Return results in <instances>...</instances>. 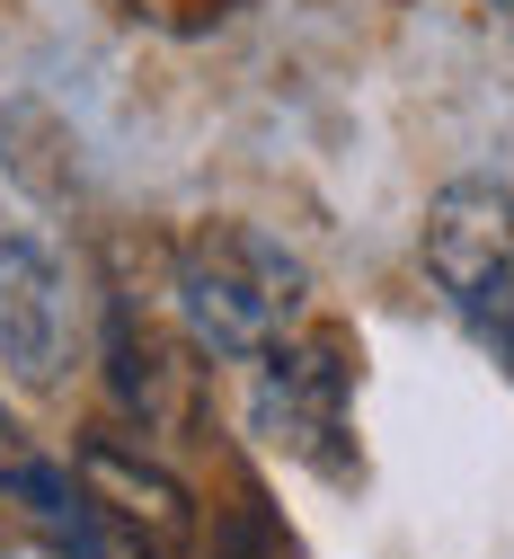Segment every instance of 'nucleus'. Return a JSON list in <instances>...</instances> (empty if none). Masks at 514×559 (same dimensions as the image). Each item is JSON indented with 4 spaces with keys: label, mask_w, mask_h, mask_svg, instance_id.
<instances>
[{
    "label": "nucleus",
    "mask_w": 514,
    "mask_h": 559,
    "mask_svg": "<svg viewBox=\"0 0 514 559\" xmlns=\"http://www.w3.org/2000/svg\"><path fill=\"white\" fill-rule=\"evenodd\" d=\"M169 294H178V320H187V337L204 346V356L249 365V356H266V346L302 320L311 275L258 223H195L178 240Z\"/></svg>",
    "instance_id": "1"
},
{
    "label": "nucleus",
    "mask_w": 514,
    "mask_h": 559,
    "mask_svg": "<svg viewBox=\"0 0 514 559\" xmlns=\"http://www.w3.org/2000/svg\"><path fill=\"white\" fill-rule=\"evenodd\" d=\"M258 365V391H249V427L320 479H355V373H363V346L355 329L320 320V329H284Z\"/></svg>",
    "instance_id": "2"
},
{
    "label": "nucleus",
    "mask_w": 514,
    "mask_h": 559,
    "mask_svg": "<svg viewBox=\"0 0 514 559\" xmlns=\"http://www.w3.org/2000/svg\"><path fill=\"white\" fill-rule=\"evenodd\" d=\"M71 479H81V498H89L98 533L124 542L133 559H187L195 533H204V515H195V498H187V479L160 471L152 453L116 444V436H81V453H71Z\"/></svg>",
    "instance_id": "3"
},
{
    "label": "nucleus",
    "mask_w": 514,
    "mask_h": 559,
    "mask_svg": "<svg viewBox=\"0 0 514 559\" xmlns=\"http://www.w3.org/2000/svg\"><path fill=\"white\" fill-rule=\"evenodd\" d=\"M81 346V294L45 240H0V373L19 391H53Z\"/></svg>",
    "instance_id": "4"
},
{
    "label": "nucleus",
    "mask_w": 514,
    "mask_h": 559,
    "mask_svg": "<svg viewBox=\"0 0 514 559\" xmlns=\"http://www.w3.org/2000/svg\"><path fill=\"white\" fill-rule=\"evenodd\" d=\"M426 275L444 285V302L470 320L488 294L514 285V187L497 178H453L426 204Z\"/></svg>",
    "instance_id": "5"
},
{
    "label": "nucleus",
    "mask_w": 514,
    "mask_h": 559,
    "mask_svg": "<svg viewBox=\"0 0 514 559\" xmlns=\"http://www.w3.org/2000/svg\"><path fill=\"white\" fill-rule=\"evenodd\" d=\"M0 488L19 498V515L36 524V542L53 559H107V533H98V515L81 498V479H71V462H10Z\"/></svg>",
    "instance_id": "6"
},
{
    "label": "nucleus",
    "mask_w": 514,
    "mask_h": 559,
    "mask_svg": "<svg viewBox=\"0 0 514 559\" xmlns=\"http://www.w3.org/2000/svg\"><path fill=\"white\" fill-rule=\"evenodd\" d=\"M107 365H116V400L133 417H160L169 408V356H160V337L152 329H133V311H116V337H107Z\"/></svg>",
    "instance_id": "7"
},
{
    "label": "nucleus",
    "mask_w": 514,
    "mask_h": 559,
    "mask_svg": "<svg viewBox=\"0 0 514 559\" xmlns=\"http://www.w3.org/2000/svg\"><path fill=\"white\" fill-rule=\"evenodd\" d=\"M240 10V0H133V19H152V27H178V36H204V27H223Z\"/></svg>",
    "instance_id": "8"
},
{
    "label": "nucleus",
    "mask_w": 514,
    "mask_h": 559,
    "mask_svg": "<svg viewBox=\"0 0 514 559\" xmlns=\"http://www.w3.org/2000/svg\"><path fill=\"white\" fill-rule=\"evenodd\" d=\"M223 559H292V550H284V533H275V524L258 515V498H249V515L231 524V550H223Z\"/></svg>",
    "instance_id": "9"
}]
</instances>
